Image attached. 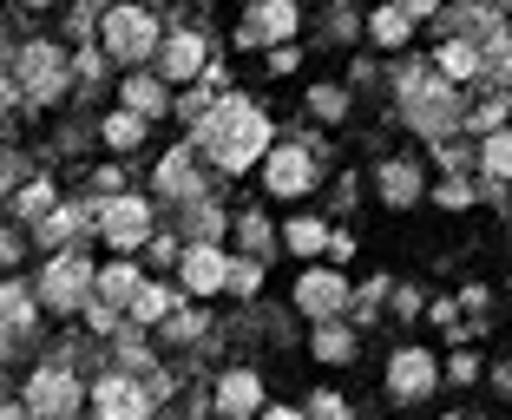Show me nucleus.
<instances>
[{
    "label": "nucleus",
    "instance_id": "obj_16",
    "mask_svg": "<svg viewBox=\"0 0 512 420\" xmlns=\"http://www.w3.org/2000/svg\"><path fill=\"white\" fill-rule=\"evenodd\" d=\"M316 112H322V119H335V112H342V92L322 86V92H316Z\"/></svg>",
    "mask_w": 512,
    "mask_h": 420
},
{
    "label": "nucleus",
    "instance_id": "obj_12",
    "mask_svg": "<svg viewBox=\"0 0 512 420\" xmlns=\"http://www.w3.org/2000/svg\"><path fill=\"white\" fill-rule=\"evenodd\" d=\"M289 243H296V250H322V224H296Z\"/></svg>",
    "mask_w": 512,
    "mask_h": 420
},
{
    "label": "nucleus",
    "instance_id": "obj_7",
    "mask_svg": "<svg viewBox=\"0 0 512 420\" xmlns=\"http://www.w3.org/2000/svg\"><path fill=\"white\" fill-rule=\"evenodd\" d=\"M197 53H204V46H197L191 33H178V40H171V53H165V73H171V79L197 73Z\"/></svg>",
    "mask_w": 512,
    "mask_h": 420
},
{
    "label": "nucleus",
    "instance_id": "obj_1",
    "mask_svg": "<svg viewBox=\"0 0 512 420\" xmlns=\"http://www.w3.org/2000/svg\"><path fill=\"white\" fill-rule=\"evenodd\" d=\"M106 46H112V53H125V60H138V53L151 46V20L132 14V7H119V14L106 20Z\"/></svg>",
    "mask_w": 512,
    "mask_h": 420
},
{
    "label": "nucleus",
    "instance_id": "obj_4",
    "mask_svg": "<svg viewBox=\"0 0 512 420\" xmlns=\"http://www.w3.org/2000/svg\"><path fill=\"white\" fill-rule=\"evenodd\" d=\"M99 407H106V420H138L145 414L138 388H125V381H106V388H99Z\"/></svg>",
    "mask_w": 512,
    "mask_h": 420
},
{
    "label": "nucleus",
    "instance_id": "obj_13",
    "mask_svg": "<svg viewBox=\"0 0 512 420\" xmlns=\"http://www.w3.org/2000/svg\"><path fill=\"white\" fill-rule=\"evenodd\" d=\"M486 165H493V171H512V138H493V145H486Z\"/></svg>",
    "mask_w": 512,
    "mask_h": 420
},
{
    "label": "nucleus",
    "instance_id": "obj_9",
    "mask_svg": "<svg viewBox=\"0 0 512 420\" xmlns=\"http://www.w3.org/2000/svg\"><path fill=\"white\" fill-rule=\"evenodd\" d=\"M335 296H342L335 276H309V283H302V302H309V309H335Z\"/></svg>",
    "mask_w": 512,
    "mask_h": 420
},
{
    "label": "nucleus",
    "instance_id": "obj_10",
    "mask_svg": "<svg viewBox=\"0 0 512 420\" xmlns=\"http://www.w3.org/2000/svg\"><path fill=\"white\" fill-rule=\"evenodd\" d=\"M421 381H427V361H421V355H407V361H401V375H394V388H401V394H414Z\"/></svg>",
    "mask_w": 512,
    "mask_h": 420
},
{
    "label": "nucleus",
    "instance_id": "obj_6",
    "mask_svg": "<svg viewBox=\"0 0 512 420\" xmlns=\"http://www.w3.org/2000/svg\"><path fill=\"white\" fill-rule=\"evenodd\" d=\"M270 184H276V191H302V184H309V165H302V151H276Z\"/></svg>",
    "mask_w": 512,
    "mask_h": 420
},
{
    "label": "nucleus",
    "instance_id": "obj_17",
    "mask_svg": "<svg viewBox=\"0 0 512 420\" xmlns=\"http://www.w3.org/2000/svg\"><path fill=\"white\" fill-rule=\"evenodd\" d=\"M401 7H407V14H427V7H434V0H401Z\"/></svg>",
    "mask_w": 512,
    "mask_h": 420
},
{
    "label": "nucleus",
    "instance_id": "obj_5",
    "mask_svg": "<svg viewBox=\"0 0 512 420\" xmlns=\"http://www.w3.org/2000/svg\"><path fill=\"white\" fill-rule=\"evenodd\" d=\"M106 237H112V243H138V237H145V204H112Z\"/></svg>",
    "mask_w": 512,
    "mask_h": 420
},
{
    "label": "nucleus",
    "instance_id": "obj_15",
    "mask_svg": "<svg viewBox=\"0 0 512 420\" xmlns=\"http://www.w3.org/2000/svg\"><path fill=\"white\" fill-rule=\"evenodd\" d=\"M106 138H112V145H132V138H138V119H112Z\"/></svg>",
    "mask_w": 512,
    "mask_h": 420
},
{
    "label": "nucleus",
    "instance_id": "obj_18",
    "mask_svg": "<svg viewBox=\"0 0 512 420\" xmlns=\"http://www.w3.org/2000/svg\"><path fill=\"white\" fill-rule=\"evenodd\" d=\"M270 420H296V414H270Z\"/></svg>",
    "mask_w": 512,
    "mask_h": 420
},
{
    "label": "nucleus",
    "instance_id": "obj_3",
    "mask_svg": "<svg viewBox=\"0 0 512 420\" xmlns=\"http://www.w3.org/2000/svg\"><path fill=\"white\" fill-rule=\"evenodd\" d=\"M224 270H230V263H224L217 250H191V263H184V283H191V289H217V283H224Z\"/></svg>",
    "mask_w": 512,
    "mask_h": 420
},
{
    "label": "nucleus",
    "instance_id": "obj_8",
    "mask_svg": "<svg viewBox=\"0 0 512 420\" xmlns=\"http://www.w3.org/2000/svg\"><path fill=\"white\" fill-rule=\"evenodd\" d=\"M224 407H230V414H250V407H256V381L250 375H230L224 381Z\"/></svg>",
    "mask_w": 512,
    "mask_h": 420
},
{
    "label": "nucleus",
    "instance_id": "obj_11",
    "mask_svg": "<svg viewBox=\"0 0 512 420\" xmlns=\"http://www.w3.org/2000/svg\"><path fill=\"white\" fill-rule=\"evenodd\" d=\"M375 33H381V40H401V33H407V14H394V7H388V14H375Z\"/></svg>",
    "mask_w": 512,
    "mask_h": 420
},
{
    "label": "nucleus",
    "instance_id": "obj_14",
    "mask_svg": "<svg viewBox=\"0 0 512 420\" xmlns=\"http://www.w3.org/2000/svg\"><path fill=\"white\" fill-rule=\"evenodd\" d=\"M132 105H138V112H158V86H145V79H132Z\"/></svg>",
    "mask_w": 512,
    "mask_h": 420
},
{
    "label": "nucleus",
    "instance_id": "obj_2",
    "mask_svg": "<svg viewBox=\"0 0 512 420\" xmlns=\"http://www.w3.org/2000/svg\"><path fill=\"white\" fill-rule=\"evenodd\" d=\"M217 145H224V165H250L256 151H263V119H256V112H237V119H230V138L217 132Z\"/></svg>",
    "mask_w": 512,
    "mask_h": 420
}]
</instances>
